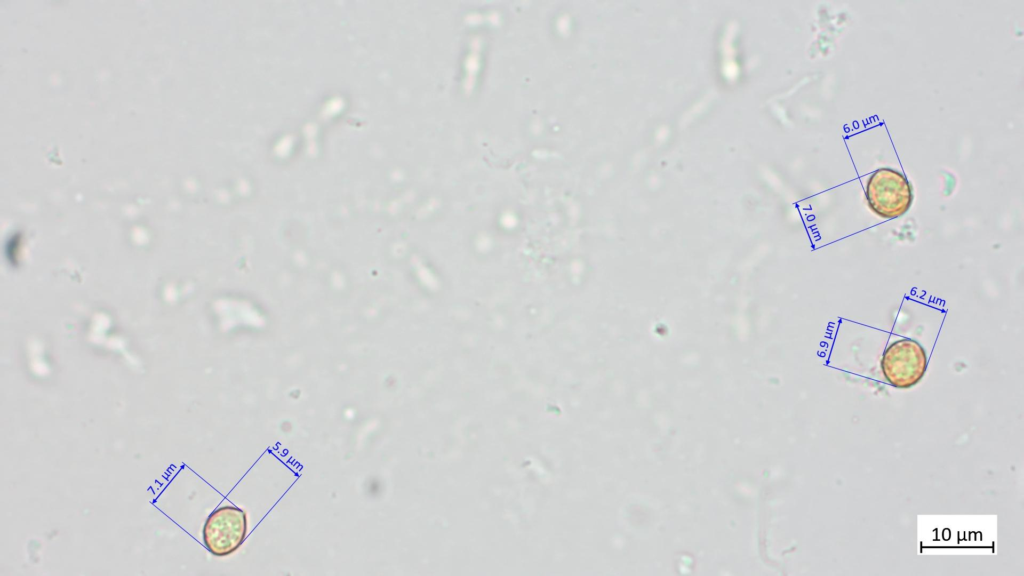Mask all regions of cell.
<instances>
[{"mask_svg": "<svg viewBox=\"0 0 1024 576\" xmlns=\"http://www.w3.org/2000/svg\"><path fill=\"white\" fill-rule=\"evenodd\" d=\"M865 196L869 208L884 219L906 214L913 202V188L901 172L882 167L869 177Z\"/></svg>", "mask_w": 1024, "mask_h": 576, "instance_id": "obj_1", "label": "cell"}, {"mask_svg": "<svg viewBox=\"0 0 1024 576\" xmlns=\"http://www.w3.org/2000/svg\"><path fill=\"white\" fill-rule=\"evenodd\" d=\"M885 380L893 387L908 389L917 385L928 368V356L916 340L902 338L891 342L880 362Z\"/></svg>", "mask_w": 1024, "mask_h": 576, "instance_id": "obj_2", "label": "cell"}, {"mask_svg": "<svg viewBox=\"0 0 1024 576\" xmlns=\"http://www.w3.org/2000/svg\"><path fill=\"white\" fill-rule=\"evenodd\" d=\"M248 531V517L244 509L225 505L215 509L206 519L203 542L214 556L224 557L236 552L244 543Z\"/></svg>", "mask_w": 1024, "mask_h": 576, "instance_id": "obj_3", "label": "cell"}]
</instances>
